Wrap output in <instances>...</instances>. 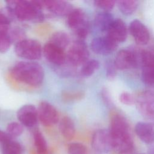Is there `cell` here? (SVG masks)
<instances>
[{
	"label": "cell",
	"mask_w": 154,
	"mask_h": 154,
	"mask_svg": "<svg viewBox=\"0 0 154 154\" xmlns=\"http://www.w3.org/2000/svg\"><path fill=\"white\" fill-rule=\"evenodd\" d=\"M112 139L113 150L118 154H129L134 149L129 124L121 114H114L109 129Z\"/></svg>",
	"instance_id": "obj_1"
},
{
	"label": "cell",
	"mask_w": 154,
	"mask_h": 154,
	"mask_svg": "<svg viewBox=\"0 0 154 154\" xmlns=\"http://www.w3.org/2000/svg\"><path fill=\"white\" fill-rule=\"evenodd\" d=\"M10 73L15 80L34 87L40 85L45 77L42 66L31 61L17 62L12 67Z\"/></svg>",
	"instance_id": "obj_2"
},
{
	"label": "cell",
	"mask_w": 154,
	"mask_h": 154,
	"mask_svg": "<svg viewBox=\"0 0 154 154\" xmlns=\"http://www.w3.org/2000/svg\"><path fill=\"white\" fill-rule=\"evenodd\" d=\"M6 2L7 7L19 20L38 22L44 19L41 1L12 0Z\"/></svg>",
	"instance_id": "obj_3"
},
{
	"label": "cell",
	"mask_w": 154,
	"mask_h": 154,
	"mask_svg": "<svg viewBox=\"0 0 154 154\" xmlns=\"http://www.w3.org/2000/svg\"><path fill=\"white\" fill-rule=\"evenodd\" d=\"M16 54L27 61H34L39 60L43 53V48L39 42L34 39L24 38L16 43Z\"/></svg>",
	"instance_id": "obj_4"
},
{
	"label": "cell",
	"mask_w": 154,
	"mask_h": 154,
	"mask_svg": "<svg viewBox=\"0 0 154 154\" xmlns=\"http://www.w3.org/2000/svg\"><path fill=\"white\" fill-rule=\"evenodd\" d=\"M67 24L79 40H84L87 37L90 29L89 23L82 9H73L67 16Z\"/></svg>",
	"instance_id": "obj_5"
},
{
	"label": "cell",
	"mask_w": 154,
	"mask_h": 154,
	"mask_svg": "<svg viewBox=\"0 0 154 154\" xmlns=\"http://www.w3.org/2000/svg\"><path fill=\"white\" fill-rule=\"evenodd\" d=\"M135 104L139 113L154 125V91L145 90L140 92L135 97Z\"/></svg>",
	"instance_id": "obj_6"
},
{
	"label": "cell",
	"mask_w": 154,
	"mask_h": 154,
	"mask_svg": "<svg viewBox=\"0 0 154 154\" xmlns=\"http://www.w3.org/2000/svg\"><path fill=\"white\" fill-rule=\"evenodd\" d=\"M141 50L123 49L116 54L114 64L117 69L124 70L137 67L140 64V55Z\"/></svg>",
	"instance_id": "obj_7"
},
{
	"label": "cell",
	"mask_w": 154,
	"mask_h": 154,
	"mask_svg": "<svg viewBox=\"0 0 154 154\" xmlns=\"http://www.w3.org/2000/svg\"><path fill=\"white\" fill-rule=\"evenodd\" d=\"M90 55L87 45L82 40L74 42L66 54V59L72 66L83 65L88 60Z\"/></svg>",
	"instance_id": "obj_8"
},
{
	"label": "cell",
	"mask_w": 154,
	"mask_h": 154,
	"mask_svg": "<svg viewBox=\"0 0 154 154\" xmlns=\"http://www.w3.org/2000/svg\"><path fill=\"white\" fill-rule=\"evenodd\" d=\"M140 65L143 81L147 85L154 87V48L141 50Z\"/></svg>",
	"instance_id": "obj_9"
},
{
	"label": "cell",
	"mask_w": 154,
	"mask_h": 154,
	"mask_svg": "<svg viewBox=\"0 0 154 154\" xmlns=\"http://www.w3.org/2000/svg\"><path fill=\"white\" fill-rule=\"evenodd\" d=\"M91 147L97 152L107 153L113 150L112 139L109 130L98 129L93 134Z\"/></svg>",
	"instance_id": "obj_10"
},
{
	"label": "cell",
	"mask_w": 154,
	"mask_h": 154,
	"mask_svg": "<svg viewBox=\"0 0 154 154\" xmlns=\"http://www.w3.org/2000/svg\"><path fill=\"white\" fill-rule=\"evenodd\" d=\"M37 112L38 118L44 126H52L59 121V114L57 109L47 101L40 102Z\"/></svg>",
	"instance_id": "obj_11"
},
{
	"label": "cell",
	"mask_w": 154,
	"mask_h": 154,
	"mask_svg": "<svg viewBox=\"0 0 154 154\" xmlns=\"http://www.w3.org/2000/svg\"><path fill=\"white\" fill-rule=\"evenodd\" d=\"M118 44L108 35L94 38L90 43L91 49L98 55H108L113 52L118 47Z\"/></svg>",
	"instance_id": "obj_12"
},
{
	"label": "cell",
	"mask_w": 154,
	"mask_h": 154,
	"mask_svg": "<svg viewBox=\"0 0 154 154\" xmlns=\"http://www.w3.org/2000/svg\"><path fill=\"white\" fill-rule=\"evenodd\" d=\"M43 54L49 63L57 67L64 65L67 60L64 50L50 42H48L44 45Z\"/></svg>",
	"instance_id": "obj_13"
},
{
	"label": "cell",
	"mask_w": 154,
	"mask_h": 154,
	"mask_svg": "<svg viewBox=\"0 0 154 154\" xmlns=\"http://www.w3.org/2000/svg\"><path fill=\"white\" fill-rule=\"evenodd\" d=\"M129 31L135 42L139 45H145L150 40V32L147 28L138 19L131 22Z\"/></svg>",
	"instance_id": "obj_14"
},
{
	"label": "cell",
	"mask_w": 154,
	"mask_h": 154,
	"mask_svg": "<svg viewBox=\"0 0 154 154\" xmlns=\"http://www.w3.org/2000/svg\"><path fill=\"white\" fill-rule=\"evenodd\" d=\"M17 117L22 125L32 128L36 125L38 119L37 109L33 105H23L17 110Z\"/></svg>",
	"instance_id": "obj_15"
},
{
	"label": "cell",
	"mask_w": 154,
	"mask_h": 154,
	"mask_svg": "<svg viewBox=\"0 0 154 154\" xmlns=\"http://www.w3.org/2000/svg\"><path fill=\"white\" fill-rule=\"evenodd\" d=\"M42 6L52 13L58 16L67 15L73 10L70 3L62 0L41 1Z\"/></svg>",
	"instance_id": "obj_16"
},
{
	"label": "cell",
	"mask_w": 154,
	"mask_h": 154,
	"mask_svg": "<svg viewBox=\"0 0 154 154\" xmlns=\"http://www.w3.org/2000/svg\"><path fill=\"white\" fill-rule=\"evenodd\" d=\"M106 35L117 43L125 42L127 38L128 29L124 21L121 19H114Z\"/></svg>",
	"instance_id": "obj_17"
},
{
	"label": "cell",
	"mask_w": 154,
	"mask_h": 154,
	"mask_svg": "<svg viewBox=\"0 0 154 154\" xmlns=\"http://www.w3.org/2000/svg\"><path fill=\"white\" fill-rule=\"evenodd\" d=\"M135 132L144 143L150 144L154 142V127L149 122H139L135 126Z\"/></svg>",
	"instance_id": "obj_18"
},
{
	"label": "cell",
	"mask_w": 154,
	"mask_h": 154,
	"mask_svg": "<svg viewBox=\"0 0 154 154\" xmlns=\"http://www.w3.org/2000/svg\"><path fill=\"white\" fill-rule=\"evenodd\" d=\"M114 20V19L111 13L107 11H102L96 15L94 23L99 31L107 32Z\"/></svg>",
	"instance_id": "obj_19"
},
{
	"label": "cell",
	"mask_w": 154,
	"mask_h": 154,
	"mask_svg": "<svg viewBox=\"0 0 154 154\" xmlns=\"http://www.w3.org/2000/svg\"><path fill=\"white\" fill-rule=\"evenodd\" d=\"M59 129L62 136L67 140H71L75 136V124L73 120L69 116H64L61 119Z\"/></svg>",
	"instance_id": "obj_20"
},
{
	"label": "cell",
	"mask_w": 154,
	"mask_h": 154,
	"mask_svg": "<svg viewBox=\"0 0 154 154\" xmlns=\"http://www.w3.org/2000/svg\"><path fill=\"white\" fill-rule=\"evenodd\" d=\"M49 42L65 50L70 42L69 34L64 31H59L54 32L50 37Z\"/></svg>",
	"instance_id": "obj_21"
},
{
	"label": "cell",
	"mask_w": 154,
	"mask_h": 154,
	"mask_svg": "<svg viewBox=\"0 0 154 154\" xmlns=\"http://www.w3.org/2000/svg\"><path fill=\"white\" fill-rule=\"evenodd\" d=\"M13 17L12 11L7 7L0 11V32H8Z\"/></svg>",
	"instance_id": "obj_22"
},
{
	"label": "cell",
	"mask_w": 154,
	"mask_h": 154,
	"mask_svg": "<svg viewBox=\"0 0 154 154\" xmlns=\"http://www.w3.org/2000/svg\"><path fill=\"white\" fill-rule=\"evenodd\" d=\"M116 2L120 11L124 15L132 14L138 5V2L135 0H120Z\"/></svg>",
	"instance_id": "obj_23"
},
{
	"label": "cell",
	"mask_w": 154,
	"mask_h": 154,
	"mask_svg": "<svg viewBox=\"0 0 154 154\" xmlns=\"http://www.w3.org/2000/svg\"><path fill=\"white\" fill-rule=\"evenodd\" d=\"M22 148L19 143L10 139L1 144V154H22Z\"/></svg>",
	"instance_id": "obj_24"
},
{
	"label": "cell",
	"mask_w": 154,
	"mask_h": 154,
	"mask_svg": "<svg viewBox=\"0 0 154 154\" xmlns=\"http://www.w3.org/2000/svg\"><path fill=\"white\" fill-rule=\"evenodd\" d=\"M34 144L37 154H46L48 150L46 141L42 134L38 130L35 131L33 134Z\"/></svg>",
	"instance_id": "obj_25"
},
{
	"label": "cell",
	"mask_w": 154,
	"mask_h": 154,
	"mask_svg": "<svg viewBox=\"0 0 154 154\" xmlns=\"http://www.w3.org/2000/svg\"><path fill=\"white\" fill-rule=\"evenodd\" d=\"M100 63L99 61L92 59L85 62L81 69V74L84 77H89L91 76L99 68Z\"/></svg>",
	"instance_id": "obj_26"
},
{
	"label": "cell",
	"mask_w": 154,
	"mask_h": 154,
	"mask_svg": "<svg viewBox=\"0 0 154 154\" xmlns=\"http://www.w3.org/2000/svg\"><path fill=\"white\" fill-rule=\"evenodd\" d=\"M7 133L11 138L20 136L23 132V125L20 123L13 122L9 123L7 126Z\"/></svg>",
	"instance_id": "obj_27"
},
{
	"label": "cell",
	"mask_w": 154,
	"mask_h": 154,
	"mask_svg": "<svg viewBox=\"0 0 154 154\" xmlns=\"http://www.w3.org/2000/svg\"><path fill=\"white\" fill-rule=\"evenodd\" d=\"M87 147L81 143L75 142L69 143L67 146L68 154H87Z\"/></svg>",
	"instance_id": "obj_28"
},
{
	"label": "cell",
	"mask_w": 154,
	"mask_h": 154,
	"mask_svg": "<svg viewBox=\"0 0 154 154\" xmlns=\"http://www.w3.org/2000/svg\"><path fill=\"white\" fill-rule=\"evenodd\" d=\"M84 96V93L81 91H64L61 94L63 99L66 102H73L82 99Z\"/></svg>",
	"instance_id": "obj_29"
},
{
	"label": "cell",
	"mask_w": 154,
	"mask_h": 154,
	"mask_svg": "<svg viewBox=\"0 0 154 154\" xmlns=\"http://www.w3.org/2000/svg\"><path fill=\"white\" fill-rule=\"evenodd\" d=\"M12 42L8 33L0 32V53L7 52Z\"/></svg>",
	"instance_id": "obj_30"
},
{
	"label": "cell",
	"mask_w": 154,
	"mask_h": 154,
	"mask_svg": "<svg viewBox=\"0 0 154 154\" xmlns=\"http://www.w3.org/2000/svg\"><path fill=\"white\" fill-rule=\"evenodd\" d=\"M116 3V2L114 0H96L94 1L95 6L107 12L114 8Z\"/></svg>",
	"instance_id": "obj_31"
},
{
	"label": "cell",
	"mask_w": 154,
	"mask_h": 154,
	"mask_svg": "<svg viewBox=\"0 0 154 154\" xmlns=\"http://www.w3.org/2000/svg\"><path fill=\"white\" fill-rule=\"evenodd\" d=\"M119 100L124 105H132L135 103V97L132 93L124 91L119 95Z\"/></svg>",
	"instance_id": "obj_32"
},
{
	"label": "cell",
	"mask_w": 154,
	"mask_h": 154,
	"mask_svg": "<svg viewBox=\"0 0 154 154\" xmlns=\"http://www.w3.org/2000/svg\"><path fill=\"white\" fill-rule=\"evenodd\" d=\"M8 34L10 37L11 42H13V40H17V42H19L25 38L24 32L21 29V28L18 27L14 28L11 29V31L10 30L8 32Z\"/></svg>",
	"instance_id": "obj_33"
},
{
	"label": "cell",
	"mask_w": 154,
	"mask_h": 154,
	"mask_svg": "<svg viewBox=\"0 0 154 154\" xmlns=\"http://www.w3.org/2000/svg\"><path fill=\"white\" fill-rule=\"evenodd\" d=\"M106 75L109 79H112L116 75L117 68L115 66L114 61L109 60L106 63Z\"/></svg>",
	"instance_id": "obj_34"
},
{
	"label": "cell",
	"mask_w": 154,
	"mask_h": 154,
	"mask_svg": "<svg viewBox=\"0 0 154 154\" xmlns=\"http://www.w3.org/2000/svg\"><path fill=\"white\" fill-rule=\"evenodd\" d=\"M101 93H102V97L104 102L108 105L111 104L112 101H111V96L109 95L108 91L106 90V88H103Z\"/></svg>",
	"instance_id": "obj_35"
},
{
	"label": "cell",
	"mask_w": 154,
	"mask_h": 154,
	"mask_svg": "<svg viewBox=\"0 0 154 154\" xmlns=\"http://www.w3.org/2000/svg\"><path fill=\"white\" fill-rule=\"evenodd\" d=\"M11 139L10 136L7 133V132L2 131L0 129V143L2 144L8 140Z\"/></svg>",
	"instance_id": "obj_36"
},
{
	"label": "cell",
	"mask_w": 154,
	"mask_h": 154,
	"mask_svg": "<svg viewBox=\"0 0 154 154\" xmlns=\"http://www.w3.org/2000/svg\"><path fill=\"white\" fill-rule=\"evenodd\" d=\"M149 154H154V146H153L149 149Z\"/></svg>",
	"instance_id": "obj_37"
}]
</instances>
